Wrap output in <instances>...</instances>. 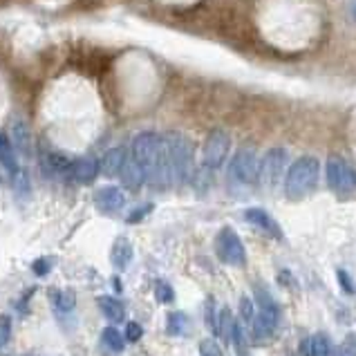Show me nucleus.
Returning a JSON list of instances; mask_svg holds the SVG:
<instances>
[{
	"mask_svg": "<svg viewBox=\"0 0 356 356\" xmlns=\"http://www.w3.org/2000/svg\"><path fill=\"white\" fill-rule=\"evenodd\" d=\"M155 298H157L159 302L168 305V302L175 300V291H172V287H170L168 282L157 280V282H155Z\"/></svg>",
	"mask_w": 356,
	"mask_h": 356,
	"instance_id": "obj_24",
	"label": "nucleus"
},
{
	"mask_svg": "<svg viewBox=\"0 0 356 356\" xmlns=\"http://www.w3.org/2000/svg\"><path fill=\"white\" fill-rule=\"evenodd\" d=\"M200 356H225V354H222V348L216 341L204 339L200 343Z\"/></svg>",
	"mask_w": 356,
	"mask_h": 356,
	"instance_id": "obj_26",
	"label": "nucleus"
},
{
	"mask_svg": "<svg viewBox=\"0 0 356 356\" xmlns=\"http://www.w3.org/2000/svg\"><path fill=\"white\" fill-rule=\"evenodd\" d=\"M95 207L104 216H117L126 209V193L115 184H106L95 193Z\"/></svg>",
	"mask_w": 356,
	"mask_h": 356,
	"instance_id": "obj_10",
	"label": "nucleus"
},
{
	"mask_svg": "<svg viewBox=\"0 0 356 356\" xmlns=\"http://www.w3.org/2000/svg\"><path fill=\"white\" fill-rule=\"evenodd\" d=\"M52 302H54V309L56 312H72L74 309V302H76V298H74V291L72 289H65V291H52Z\"/></svg>",
	"mask_w": 356,
	"mask_h": 356,
	"instance_id": "obj_22",
	"label": "nucleus"
},
{
	"mask_svg": "<svg viewBox=\"0 0 356 356\" xmlns=\"http://www.w3.org/2000/svg\"><path fill=\"white\" fill-rule=\"evenodd\" d=\"M115 289L121 291V282H119V278H115Z\"/></svg>",
	"mask_w": 356,
	"mask_h": 356,
	"instance_id": "obj_34",
	"label": "nucleus"
},
{
	"mask_svg": "<svg viewBox=\"0 0 356 356\" xmlns=\"http://www.w3.org/2000/svg\"><path fill=\"white\" fill-rule=\"evenodd\" d=\"M256 302H258V314L253 316L251 325H253V337L256 339H269L273 332L278 327V321H280V309L273 296L262 289L260 284L256 287Z\"/></svg>",
	"mask_w": 356,
	"mask_h": 356,
	"instance_id": "obj_4",
	"label": "nucleus"
},
{
	"mask_svg": "<svg viewBox=\"0 0 356 356\" xmlns=\"http://www.w3.org/2000/svg\"><path fill=\"white\" fill-rule=\"evenodd\" d=\"M352 16H354V20H356V5L352 7Z\"/></svg>",
	"mask_w": 356,
	"mask_h": 356,
	"instance_id": "obj_35",
	"label": "nucleus"
},
{
	"mask_svg": "<svg viewBox=\"0 0 356 356\" xmlns=\"http://www.w3.org/2000/svg\"><path fill=\"white\" fill-rule=\"evenodd\" d=\"M150 211H152V204L139 207V209H135V211H132L130 216H128V222H130V225H135V222H141V220H144V218L148 216Z\"/></svg>",
	"mask_w": 356,
	"mask_h": 356,
	"instance_id": "obj_32",
	"label": "nucleus"
},
{
	"mask_svg": "<svg viewBox=\"0 0 356 356\" xmlns=\"http://www.w3.org/2000/svg\"><path fill=\"white\" fill-rule=\"evenodd\" d=\"M231 152V137L227 130H211L202 148V166L207 170H220Z\"/></svg>",
	"mask_w": 356,
	"mask_h": 356,
	"instance_id": "obj_6",
	"label": "nucleus"
},
{
	"mask_svg": "<svg viewBox=\"0 0 356 356\" xmlns=\"http://www.w3.org/2000/svg\"><path fill=\"white\" fill-rule=\"evenodd\" d=\"M244 220H247L249 225L258 227L262 233H267V236L276 238V240H282V229H280V225L264 209H258V207L247 209V211H244Z\"/></svg>",
	"mask_w": 356,
	"mask_h": 356,
	"instance_id": "obj_11",
	"label": "nucleus"
},
{
	"mask_svg": "<svg viewBox=\"0 0 356 356\" xmlns=\"http://www.w3.org/2000/svg\"><path fill=\"white\" fill-rule=\"evenodd\" d=\"M337 278H339V282H341V287L348 291V293H354L356 291V287H354V282H352V278H350V273L345 271V269H339L337 271Z\"/></svg>",
	"mask_w": 356,
	"mask_h": 356,
	"instance_id": "obj_31",
	"label": "nucleus"
},
{
	"mask_svg": "<svg viewBox=\"0 0 356 356\" xmlns=\"http://www.w3.org/2000/svg\"><path fill=\"white\" fill-rule=\"evenodd\" d=\"M302 356H330L332 354V343L327 334H312L302 341L300 345Z\"/></svg>",
	"mask_w": 356,
	"mask_h": 356,
	"instance_id": "obj_18",
	"label": "nucleus"
},
{
	"mask_svg": "<svg viewBox=\"0 0 356 356\" xmlns=\"http://www.w3.org/2000/svg\"><path fill=\"white\" fill-rule=\"evenodd\" d=\"M9 341H12V318L7 314H0V354L7 352Z\"/></svg>",
	"mask_w": 356,
	"mask_h": 356,
	"instance_id": "obj_23",
	"label": "nucleus"
},
{
	"mask_svg": "<svg viewBox=\"0 0 356 356\" xmlns=\"http://www.w3.org/2000/svg\"><path fill=\"white\" fill-rule=\"evenodd\" d=\"M99 159L97 157H81L74 159V168H72V179H76L79 184H92L99 177Z\"/></svg>",
	"mask_w": 356,
	"mask_h": 356,
	"instance_id": "obj_16",
	"label": "nucleus"
},
{
	"mask_svg": "<svg viewBox=\"0 0 356 356\" xmlns=\"http://www.w3.org/2000/svg\"><path fill=\"white\" fill-rule=\"evenodd\" d=\"M188 330V316L184 312H172L168 314V325H166V332L170 337H181V334H186Z\"/></svg>",
	"mask_w": 356,
	"mask_h": 356,
	"instance_id": "obj_20",
	"label": "nucleus"
},
{
	"mask_svg": "<svg viewBox=\"0 0 356 356\" xmlns=\"http://www.w3.org/2000/svg\"><path fill=\"white\" fill-rule=\"evenodd\" d=\"M164 139L168 150L172 186H184L186 181H191L193 170H195V148H193V141L186 135H181V132H170Z\"/></svg>",
	"mask_w": 356,
	"mask_h": 356,
	"instance_id": "obj_2",
	"label": "nucleus"
},
{
	"mask_svg": "<svg viewBox=\"0 0 356 356\" xmlns=\"http://www.w3.org/2000/svg\"><path fill=\"white\" fill-rule=\"evenodd\" d=\"M332 356H356V334H348Z\"/></svg>",
	"mask_w": 356,
	"mask_h": 356,
	"instance_id": "obj_25",
	"label": "nucleus"
},
{
	"mask_svg": "<svg viewBox=\"0 0 356 356\" xmlns=\"http://www.w3.org/2000/svg\"><path fill=\"white\" fill-rule=\"evenodd\" d=\"M284 166H287V150L284 148H269L264 152L258 166V181L262 186L273 188L280 181Z\"/></svg>",
	"mask_w": 356,
	"mask_h": 356,
	"instance_id": "obj_8",
	"label": "nucleus"
},
{
	"mask_svg": "<svg viewBox=\"0 0 356 356\" xmlns=\"http://www.w3.org/2000/svg\"><path fill=\"white\" fill-rule=\"evenodd\" d=\"M207 327L218 337V316H216V300H207Z\"/></svg>",
	"mask_w": 356,
	"mask_h": 356,
	"instance_id": "obj_28",
	"label": "nucleus"
},
{
	"mask_svg": "<svg viewBox=\"0 0 356 356\" xmlns=\"http://www.w3.org/2000/svg\"><path fill=\"white\" fill-rule=\"evenodd\" d=\"M97 305H99V309L101 314L110 321V323H121L126 316V309H124V305H121L117 298L113 296H99L97 298Z\"/></svg>",
	"mask_w": 356,
	"mask_h": 356,
	"instance_id": "obj_19",
	"label": "nucleus"
},
{
	"mask_svg": "<svg viewBox=\"0 0 356 356\" xmlns=\"http://www.w3.org/2000/svg\"><path fill=\"white\" fill-rule=\"evenodd\" d=\"M258 166L260 159L253 148H240L231 159L229 172L231 177L240 181V184H256L258 181Z\"/></svg>",
	"mask_w": 356,
	"mask_h": 356,
	"instance_id": "obj_9",
	"label": "nucleus"
},
{
	"mask_svg": "<svg viewBox=\"0 0 356 356\" xmlns=\"http://www.w3.org/2000/svg\"><path fill=\"white\" fill-rule=\"evenodd\" d=\"M321 177V161L316 157H298L293 164L287 168L284 175V195L289 200H302L316 188Z\"/></svg>",
	"mask_w": 356,
	"mask_h": 356,
	"instance_id": "obj_3",
	"label": "nucleus"
},
{
	"mask_svg": "<svg viewBox=\"0 0 356 356\" xmlns=\"http://www.w3.org/2000/svg\"><path fill=\"white\" fill-rule=\"evenodd\" d=\"M9 141H12L14 150L18 152V157H27L29 150H32V132H29V126L23 119H16L12 128H9Z\"/></svg>",
	"mask_w": 356,
	"mask_h": 356,
	"instance_id": "obj_15",
	"label": "nucleus"
},
{
	"mask_svg": "<svg viewBox=\"0 0 356 356\" xmlns=\"http://www.w3.org/2000/svg\"><path fill=\"white\" fill-rule=\"evenodd\" d=\"M128 159V148L126 146H115V148H108L104 155L99 159V170L104 172L106 177H117L119 170L124 168Z\"/></svg>",
	"mask_w": 356,
	"mask_h": 356,
	"instance_id": "obj_12",
	"label": "nucleus"
},
{
	"mask_svg": "<svg viewBox=\"0 0 356 356\" xmlns=\"http://www.w3.org/2000/svg\"><path fill=\"white\" fill-rule=\"evenodd\" d=\"M25 356H34V354H25Z\"/></svg>",
	"mask_w": 356,
	"mask_h": 356,
	"instance_id": "obj_36",
	"label": "nucleus"
},
{
	"mask_svg": "<svg viewBox=\"0 0 356 356\" xmlns=\"http://www.w3.org/2000/svg\"><path fill=\"white\" fill-rule=\"evenodd\" d=\"M101 341H104L106 348L113 350V352H121L126 348V337L124 334H119V330H115V327H106L104 332H101Z\"/></svg>",
	"mask_w": 356,
	"mask_h": 356,
	"instance_id": "obj_21",
	"label": "nucleus"
},
{
	"mask_svg": "<svg viewBox=\"0 0 356 356\" xmlns=\"http://www.w3.org/2000/svg\"><path fill=\"white\" fill-rule=\"evenodd\" d=\"M240 316L242 321H247L251 325L253 316H256V309H253V300L249 296H242L240 298Z\"/></svg>",
	"mask_w": 356,
	"mask_h": 356,
	"instance_id": "obj_27",
	"label": "nucleus"
},
{
	"mask_svg": "<svg viewBox=\"0 0 356 356\" xmlns=\"http://www.w3.org/2000/svg\"><path fill=\"white\" fill-rule=\"evenodd\" d=\"M216 253L220 262L229 264V267H244L247 264V251L240 236L231 227H222L216 236Z\"/></svg>",
	"mask_w": 356,
	"mask_h": 356,
	"instance_id": "obj_7",
	"label": "nucleus"
},
{
	"mask_svg": "<svg viewBox=\"0 0 356 356\" xmlns=\"http://www.w3.org/2000/svg\"><path fill=\"white\" fill-rule=\"evenodd\" d=\"M141 337H144V327H141L137 321L128 323V327H126V341L128 343H137Z\"/></svg>",
	"mask_w": 356,
	"mask_h": 356,
	"instance_id": "obj_29",
	"label": "nucleus"
},
{
	"mask_svg": "<svg viewBox=\"0 0 356 356\" xmlns=\"http://www.w3.org/2000/svg\"><path fill=\"white\" fill-rule=\"evenodd\" d=\"M117 177L121 179V186H124L126 191H139L141 186H146V172H144V168H141L139 161L132 159L130 155H128L126 164H124V168L119 170Z\"/></svg>",
	"mask_w": 356,
	"mask_h": 356,
	"instance_id": "obj_13",
	"label": "nucleus"
},
{
	"mask_svg": "<svg viewBox=\"0 0 356 356\" xmlns=\"http://www.w3.org/2000/svg\"><path fill=\"white\" fill-rule=\"evenodd\" d=\"M325 177H327V186L339 197H348L356 191V170L339 155H332L327 159V164H325Z\"/></svg>",
	"mask_w": 356,
	"mask_h": 356,
	"instance_id": "obj_5",
	"label": "nucleus"
},
{
	"mask_svg": "<svg viewBox=\"0 0 356 356\" xmlns=\"http://www.w3.org/2000/svg\"><path fill=\"white\" fill-rule=\"evenodd\" d=\"M0 168L5 170V175L9 179H16L20 175V159H18V152L14 150L12 141H9L7 135L0 132Z\"/></svg>",
	"mask_w": 356,
	"mask_h": 356,
	"instance_id": "obj_14",
	"label": "nucleus"
},
{
	"mask_svg": "<svg viewBox=\"0 0 356 356\" xmlns=\"http://www.w3.org/2000/svg\"><path fill=\"white\" fill-rule=\"evenodd\" d=\"M128 155L137 159L146 172V186L155 191H166L172 186L166 139L152 130H141L132 137Z\"/></svg>",
	"mask_w": 356,
	"mask_h": 356,
	"instance_id": "obj_1",
	"label": "nucleus"
},
{
	"mask_svg": "<svg viewBox=\"0 0 356 356\" xmlns=\"http://www.w3.org/2000/svg\"><path fill=\"white\" fill-rule=\"evenodd\" d=\"M7 179V175H5V170L3 168H0V184H3V181Z\"/></svg>",
	"mask_w": 356,
	"mask_h": 356,
	"instance_id": "obj_33",
	"label": "nucleus"
},
{
	"mask_svg": "<svg viewBox=\"0 0 356 356\" xmlns=\"http://www.w3.org/2000/svg\"><path fill=\"white\" fill-rule=\"evenodd\" d=\"M32 269L36 276H47L49 269H52V258H38L34 264H32Z\"/></svg>",
	"mask_w": 356,
	"mask_h": 356,
	"instance_id": "obj_30",
	"label": "nucleus"
},
{
	"mask_svg": "<svg viewBox=\"0 0 356 356\" xmlns=\"http://www.w3.org/2000/svg\"><path fill=\"white\" fill-rule=\"evenodd\" d=\"M132 256H135V249H132V244L128 238H117L115 244H113V249H110V262H113V267L119 269V271H124L128 264L132 262Z\"/></svg>",
	"mask_w": 356,
	"mask_h": 356,
	"instance_id": "obj_17",
	"label": "nucleus"
}]
</instances>
